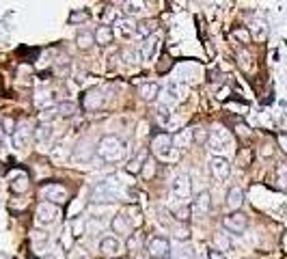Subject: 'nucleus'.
<instances>
[{
    "label": "nucleus",
    "instance_id": "nucleus-1",
    "mask_svg": "<svg viewBox=\"0 0 287 259\" xmlns=\"http://www.w3.org/2000/svg\"><path fill=\"white\" fill-rule=\"evenodd\" d=\"M128 153V145L123 138L115 136V134H108V136H101L97 147H95V155L101 160V162H108V164H115V162H121L126 158Z\"/></svg>",
    "mask_w": 287,
    "mask_h": 259
},
{
    "label": "nucleus",
    "instance_id": "nucleus-2",
    "mask_svg": "<svg viewBox=\"0 0 287 259\" xmlns=\"http://www.w3.org/2000/svg\"><path fill=\"white\" fill-rule=\"evenodd\" d=\"M95 203H110L119 199V184L115 180H104L99 182L93 188V196H91Z\"/></svg>",
    "mask_w": 287,
    "mask_h": 259
},
{
    "label": "nucleus",
    "instance_id": "nucleus-3",
    "mask_svg": "<svg viewBox=\"0 0 287 259\" xmlns=\"http://www.w3.org/2000/svg\"><path fill=\"white\" fill-rule=\"evenodd\" d=\"M171 149H175V147H173V141H171L169 134L160 132V134H156V136L151 138V151H153V155H158V158H162V160H177L179 155L171 153Z\"/></svg>",
    "mask_w": 287,
    "mask_h": 259
},
{
    "label": "nucleus",
    "instance_id": "nucleus-4",
    "mask_svg": "<svg viewBox=\"0 0 287 259\" xmlns=\"http://www.w3.org/2000/svg\"><path fill=\"white\" fill-rule=\"evenodd\" d=\"M190 192H192L190 175L188 173L175 175V177H173V182H171V194H173V199H177L179 203H186L190 199Z\"/></svg>",
    "mask_w": 287,
    "mask_h": 259
},
{
    "label": "nucleus",
    "instance_id": "nucleus-5",
    "mask_svg": "<svg viewBox=\"0 0 287 259\" xmlns=\"http://www.w3.org/2000/svg\"><path fill=\"white\" fill-rule=\"evenodd\" d=\"M145 246H147V253H149L151 259H169L171 257V242L162 235L147 237Z\"/></svg>",
    "mask_w": 287,
    "mask_h": 259
},
{
    "label": "nucleus",
    "instance_id": "nucleus-6",
    "mask_svg": "<svg viewBox=\"0 0 287 259\" xmlns=\"http://www.w3.org/2000/svg\"><path fill=\"white\" fill-rule=\"evenodd\" d=\"M41 199H46L48 203H54V205H60V203H65L69 199V192L65 186H60V184H46V186H41Z\"/></svg>",
    "mask_w": 287,
    "mask_h": 259
},
{
    "label": "nucleus",
    "instance_id": "nucleus-7",
    "mask_svg": "<svg viewBox=\"0 0 287 259\" xmlns=\"http://www.w3.org/2000/svg\"><path fill=\"white\" fill-rule=\"evenodd\" d=\"M222 227L227 229L229 233H235L240 235L246 231V227H249V216L242 214V212H231L222 218Z\"/></svg>",
    "mask_w": 287,
    "mask_h": 259
},
{
    "label": "nucleus",
    "instance_id": "nucleus-8",
    "mask_svg": "<svg viewBox=\"0 0 287 259\" xmlns=\"http://www.w3.org/2000/svg\"><path fill=\"white\" fill-rule=\"evenodd\" d=\"M58 216H60V210H58V205L54 203H48V201H41L39 207H37V223L39 225H54L58 221Z\"/></svg>",
    "mask_w": 287,
    "mask_h": 259
},
{
    "label": "nucleus",
    "instance_id": "nucleus-9",
    "mask_svg": "<svg viewBox=\"0 0 287 259\" xmlns=\"http://www.w3.org/2000/svg\"><path fill=\"white\" fill-rule=\"evenodd\" d=\"M210 173L214 175V180L218 182H224L229 177L231 173V164L227 158H222V155H214V158L210 160Z\"/></svg>",
    "mask_w": 287,
    "mask_h": 259
},
{
    "label": "nucleus",
    "instance_id": "nucleus-10",
    "mask_svg": "<svg viewBox=\"0 0 287 259\" xmlns=\"http://www.w3.org/2000/svg\"><path fill=\"white\" fill-rule=\"evenodd\" d=\"M208 147L212 151H224L227 147H231V136L227 130H214L210 132V138H208Z\"/></svg>",
    "mask_w": 287,
    "mask_h": 259
},
{
    "label": "nucleus",
    "instance_id": "nucleus-11",
    "mask_svg": "<svg viewBox=\"0 0 287 259\" xmlns=\"http://www.w3.org/2000/svg\"><path fill=\"white\" fill-rule=\"evenodd\" d=\"M158 99H160V102H158V106L171 110L177 102H181V91H179V87H177V85H169V87L164 89V91L160 93V95H158Z\"/></svg>",
    "mask_w": 287,
    "mask_h": 259
},
{
    "label": "nucleus",
    "instance_id": "nucleus-12",
    "mask_svg": "<svg viewBox=\"0 0 287 259\" xmlns=\"http://www.w3.org/2000/svg\"><path fill=\"white\" fill-rule=\"evenodd\" d=\"M212 210V196L208 190H201L197 196L192 199V214L197 216V218H203L205 214Z\"/></svg>",
    "mask_w": 287,
    "mask_h": 259
},
{
    "label": "nucleus",
    "instance_id": "nucleus-13",
    "mask_svg": "<svg viewBox=\"0 0 287 259\" xmlns=\"http://www.w3.org/2000/svg\"><path fill=\"white\" fill-rule=\"evenodd\" d=\"M104 102H106V95L101 89H91L82 95V106H85V110H97L104 106Z\"/></svg>",
    "mask_w": 287,
    "mask_h": 259
},
{
    "label": "nucleus",
    "instance_id": "nucleus-14",
    "mask_svg": "<svg viewBox=\"0 0 287 259\" xmlns=\"http://www.w3.org/2000/svg\"><path fill=\"white\" fill-rule=\"evenodd\" d=\"M30 138H33V130L28 128V123H19L13 132V136H11V143H13L15 149H24Z\"/></svg>",
    "mask_w": 287,
    "mask_h": 259
},
{
    "label": "nucleus",
    "instance_id": "nucleus-15",
    "mask_svg": "<svg viewBox=\"0 0 287 259\" xmlns=\"http://www.w3.org/2000/svg\"><path fill=\"white\" fill-rule=\"evenodd\" d=\"M171 141H173V147H175L177 151L188 149L190 145L194 143V130L183 128V130H179L177 134H173V136H171Z\"/></svg>",
    "mask_w": 287,
    "mask_h": 259
},
{
    "label": "nucleus",
    "instance_id": "nucleus-16",
    "mask_svg": "<svg viewBox=\"0 0 287 259\" xmlns=\"http://www.w3.org/2000/svg\"><path fill=\"white\" fill-rule=\"evenodd\" d=\"M110 229L115 231V233H119V235H132V229H134V225H132V221L126 216V212H121V214H117L115 218H112Z\"/></svg>",
    "mask_w": 287,
    "mask_h": 259
},
{
    "label": "nucleus",
    "instance_id": "nucleus-17",
    "mask_svg": "<svg viewBox=\"0 0 287 259\" xmlns=\"http://www.w3.org/2000/svg\"><path fill=\"white\" fill-rule=\"evenodd\" d=\"M121 251V244L117 237H101V242H99V253L101 257H106V259H112V257H117Z\"/></svg>",
    "mask_w": 287,
    "mask_h": 259
},
{
    "label": "nucleus",
    "instance_id": "nucleus-18",
    "mask_svg": "<svg viewBox=\"0 0 287 259\" xmlns=\"http://www.w3.org/2000/svg\"><path fill=\"white\" fill-rule=\"evenodd\" d=\"M242 203H244V192H242V188H238V186H233V188L227 192V207L231 212H240Z\"/></svg>",
    "mask_w": 287,
    "mask_h": 259
},
{
    "label": "nucleus",
    "instance_id": "nucleus-19",
    "mask_svg": "<svg viewBox=\"0 0 287 259\" xmlns=\"http://www.w3.org/2000/svg\"><path fill=\"white\" fill-rule=\"evenodd\" d=\"M138 95L145 102H153L160 95V87L156 85V82H142V85L138 87Z\"/></svg>",
    "mask_w": 287,
    "mask_h": 259
},
{
    "label": "nucleus",
    "instance_id": "nucleus-20",
    "mask_svg": "<svg viewBox=\"0 0 287 259\" xmlns=\"http://www.w3.org/2000/svg\"><path fill=\"white\" fill-rule=\"evenodd\" d=\"M153 30H156V22L153 19H145V22H138L134 26V37L138 39H149L153 35Z\"/></svg>",
    "mask_w": 287,
    "mask_h": 259
},
{
    "label": "nucleus",
    "instance_id": "nucleus-21",
    "mask_svg": "<svg viewBox=\"0 0 287 259\" xmlns=\"http://www.w3.org/2000/svg\"><path fill=\"white\" fill-rule=\"evenodd\" d=\"M112 39H115V30H112L110 26H99L95 30V44L108 46V44H112Z\"/></svg>",
    "mask_w": 287,
    "mask_h": 259
},
{
    "label": "nucleus",
    "instance_id": "nucleus-22",
    "mask_svg": "<svg viewBox=\"0 0 287 259\" xmlns=\"http://www.w3.org/2000/svg\"><path fill=\"white\" fill-rule=\"evenodd\" d=\"M76 44L82 50H89L95 44V33H91V30H80V33L76 35Z\"/></svg>",
    "mask_w": 287,
    "mask_h": 259
},
{
    "label": "nucleus",
    "instance_id": "nucleus-23",
    "mask_svg": "<svg viewBox=\"0 0 287 259\" xmlns=\"http://www.w3.org/2000/svg\"><path fill=\"white\" fill-rule=\"evenodd\" d=\"M145 164H147V153H140L138 158H134V160H130V162H128L126 171L132 173V175H136V173L142 171V167H145Z\"/></svg>",
    "mask_w": 287,
    "mask_h": 259
},
{
    "label": "nucleus",
    "instance_id": "nucleus-24",
    "mask_svg": "<svg viewBox=\"0 0 287 259\" xmlns=\"http://www.w3.org/2000/svg\"><path fill=\"white\" fill-rule=\"evenodd\" d=\"M35 138H37L39 143L48 145L50 141H52V126H48V123H44V126H39V128L35 130Z\"/></svg>",
    "mask_w": 287,
    "mask_h": 259
},
{
    "label": "nucleus",
    "instance_id": "nucleus-25",
    "mask_svg": "<svg viewBox=\"0 0 287 259\" xmlns=\"http://www.w3.org/2000/svg\"><path fill=\"white\" fill-rule=\"evenodd\" d=\"M76 110H78L76 102H60L56 106V112L60 117H71V115H76Z\"/></svg>",
    "mask_w": 287,
    "mask_h": 259
},
{
    "label": "nucleus",
    "instance_id": "nucleus-26",
    "mask_svg": "<svg viewBox=\"0 0 287 259\" xmlns=\"http://www.w3.org/2000/svg\"><path fill=\"white\" fill-rule=\"evenodd\" d=\"M214 242H216V246H218V251H231L233 248V242H231V237H229V233H216L214 235Z\"/></svg>",
    "mask_w": 287,
    "mask_h": 259
},
{
    "label": "nucleus",
    "instance_id": "nucleus-27",
    "mask_svg": "<svg viewBox=\"0 0 287 259\" xmlns=\"http://www.w3.org/2000/svg\"><path fill=\"white\" fill-rule=\"evenodd\" d=\"M11 188H13V192H26L28 190V177H26V175L24 173H19L17 175V177L11 182Z\"/></svg>",
    "mask_w": 287,
    "mask_h": 259
},
{
    "label": "nucleus",
    "instance_id": "nucleus-28",
    "mask_svg": "<svg viewBox=\"0 0 287 259\" xmlns=\"http://www.w3.org/2000/svg\"><path fill=\"white\" fill-rule=\"evenodd\" d=\"M156 48H158V37L145 39V46H142V56H145V58H151L153 52H156Z\"/></svg>",
    "mask_w": 287,
    "mask_h": 259
},
{
    "label": "nucleus",
    "instance_id": "nucleus-29",
    "mask_svg": "<svg viewBox=\"0 0 287 259\" xmlns=\"http://www.w3.org/2000/svg\"><path fill=\"white\" fill-rule=\"evenodd\" d=\"M142 9H145V3H140V0H138V3H134V0H132V3L123 5V13H126V15H134V13H140Z\"/></svg>",
    "mask_w": 287,
    "mask_h": 259
},
{
    "label": "nucleus",
    "instance_id": "nucleus-30",
    "mask_svg": "<svg viewBox=\"0 0 287 259\" xmlns=\"http://www.w3.org/2000/svg\"><path fill=\"white\" fill-rule=\"evenodd\" d=\"M87 19H89L87 11H71L69 17H67V22L69 24H80V22H87Z\"/></svg>",
    "mask_w": 287,
    "mask_h": 259
},
{
    "label": "nucleus",
    "instance_id": "nucleus-31",
    "mask_svg": "<svg viewBox=\"0 0 287 259\" xmlns=\"http://www.w3.org/2000/svg\"><path fill=\"white\" fill-rule=\"evenodd\" d=\"M140 246H142V237H140V233H132L130 237H128V248L130 251H140Z\"/></svg>",
    "mask_w": 287,
    "mask_h": 259
},
{
    "label": "nucleus",
    "instance_id": "nucleus-32",
    "mask_svg": "<svg viewBox=\"0 0 287 259\" xmlns=\"http://www.w3.org/2000/svg\"><path fill=\"white\" fill-rule=\"evenodd\" d=\"M121 58L126 61V63L134 65V63H138V61H140V54H138V52H134V50H123L121 52Z\"/></svg>",
    "mask_w": 287,
    "mask_h": 259
},
{
    "label": "nucleus",
    "instance_id": "nucleus-33",
    "mask_svg": "<svg viewBox=\"0 0 287 259\" xmlns=\"http://www.w3.org/2000/svg\"><path fill=\"white\" fill-rule=\"evenodd\" d=\"M192 210H188V205H177V207H173V214L177 216V221L183 223V221H188V216H190Z\"/></svg>",
    "mask_w": 287,
    "mask_h": 259
},
{
    "label": "nucleus",
    "instance_id": "nucleus-34",
    "mask_svg": "<svg viewBox=\"0 0 287 259\" xmlns=\"http://www.w3.org/2000/svg\"><path fill=\"white\" fill-rule=\"evenodd\" d=\"M126 216H128V218L132 221V225H140V210H138V207H134V205H132V207H128V212H126Z\"/></svg>",
    "mask_w": 287,
    "mask_h": 259
},
{
    "label": "nucleus",
    "instance_id": "nucleus-35",
    "mask_svg": "<svg viewBox=\"0 0 287 259\" xmlns=\"http://www.w3.org/2000/svg\"><path fill=\"white\" fill-rule=\"evenodd\" d=\"M177 259H194V248L192 246H181L177 251Z\"/></svg>",
    "mask_w": 287,
    "mask_h": 259
},
{
    "label": "nucleus",
    "instance_id": "nucleus-36",
    "mask_svg": "<svg viewBox=\"0 0 287 259\" xmlns=\"http://www.w3.org/2000/svg\"><path fill=\"white\" fill-rule=\"evenodd\" d=\"M0 130H3L5 134H11V136H13V132H15L13 119H3V126H0Z\"/></svg>",
    "mask_w": 287,
    "mask_h": 259
},
{
    "label": "nucleus",
    "instance_id": "nucleus-37",
    "mask_svg": "<svg viewBox=\"0 0 287 259\" xmlns=\"http://www.w3.org/2000/svg\"><path fill=\"white\" fill-rule=\"evenodd\" d=\"M238 162L242 164V167H249V164H251V151L249 149H242L238 153Z\"/></svg>",
    "mask_w": 287,
    "mask_h": 259
},
{
    "label": "nucleus",
    "instance_id": "nucleus-38",
    "mask_svg": "<svg viewBox=\"0 0 287 259\" xmlns=\"http://www.w3.org/2000/svg\"><path fill=\"white\" fill-rule=\"evenodd\" d=\"M208 138H210V132H203L201 128L194 130V141H197V143H205Z\"/></svg>",
    "mask_w": 287,
    "mask_h": 259
},
{
    "label": "nucleus",
    "instance_id": "nucleus-39",
    "mask_svg": "<svg viewBox=\"0 0 287 259\" xmlns=\"http://www.w3.org/2000/svg\"><path fill=\"white\" fill-rule=\"evenodd\" d=\"M251 56L249 54H246V52H240V54H238V63L244 67V69H249L251 67V61H249Z\"/></svg>",
    "mask_w": 287,
    "mask_h": 259
},
{
    "label": "nucleus",
    "instance_id": "nucleus-40",
    "mask_svg": "<svg viewBox=\"0 0 287 259\" xmlns=\"http://www.w3.org/2000/svg\"><path fill=\"white\" fill-rule=\"evenodd\" d=\"M233 35L238 37V39H242L244 44H249V39H251V35H249V30H244V28H238V30H235V33H233Z\"/></svg>",
    "mask_w": 287,
    "mask_h": 259
},
{
    "label": "nucleus",
    "instance_id": "nucleus-41",
    "mask_svg": "<svg viewBox=\"0 0 287 259\" xmlns=\"http://www.w3.org/2000/svg\"><path fill=\"white\" fill-rule=\"evenodd\" d=\"M175 237H177V240H186V237H188V229H186V227H177Z\"/></svg>",
    "mask_w": 287,
    "mask_h": 259
},
{
    "label": "nucleus",
    "instance_id": "nucleus-42",
    "mask_svg": "<svg viewBox=\"0 0 287 259\" xmlns=\"http://www.w3.org/2000/svg\"><path fill=\"white\" fill-rule=\"evenodd\" d=\"M276 173H279V180H285V186H287V164H281Z\"/></svg>",
    "mask_w": 287,
    "mask_h": 259
},
{
    "label": "nucleus",
    "instance_id": "nucleus-43",
    "mask_svg": "<svg viewBox=\"0 0 287 259\" xmlns=\"http://www.w3.org/2000/svg\"><path fill=\"white\" fill-rule=\"evenodd\" d=\"M208 259H227V257H224L220 251H210L208 253Z\"/></svg>",
    "mask_w": 287,
    "mask_h": 259
},
{
    "label": "nucleus",
    "instance_id": "nucleus-44",
    "mask_svg": "<svg viewBox=\"0 0 287 259\" xmlns=\"http://www.w3.org/2000/svg\"><path fill=\"white\" fill-rule=\"evenodd\" d=\"M44 259H54V257H44Z\"/></svg>",
    "mask_w": 287,
    "mask_h": 259
},
{
    "label": "nucleus",
    "instance_id": "nucleus-45",
    "mask_svg": "<svg viewBox=\"0 0 287 259\" xmlns=\"http://www.w3.org/2000/svg\"><path fill=\"white\" fill-rule=\"evenodd\" d=\"M80 259H89V257H80Z\"/></svg>",
    "mask_w": 287,
    "mask_h": 259
}]
</instances>
